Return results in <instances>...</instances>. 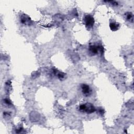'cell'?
Returning <instances> with one entry per match:
<instances>
[{"mask_svg":"<svg viewBox=\"0 0 134 134\" xmlns=\"http://www.w3.org/2000/svg\"><path fill=\"white\" fill-rule=\"evenodd\" d=\"M30 21V19L29 17H27L26 15H24V16L22 17L21 19V22L23 24H28L29 23Z\"/></svg>","mask_w":134,"mask_h":134,"instance_id":"cell-6","label":"cell"},{"mask_svg":"<svg viewBox=\"0 0 134 134\" xmlns=\"http://www.w3.org/2000/svg\"><path fill=\"white\" fill-rule=\"evenodd\" d=\"M110 27L112 31H116L118 29L119 25L116 24L115 23H111L110 24Z\"/></svg>","mask_w":134,"mask_h":134,"instance_id":"cell-5","label":"cell"},{"mask_svg":"<svg viewBox=\"0 0 134 134\" xmlns=\"http://www.w3.org/2000/svg\"><path fill=\"white\" fill-rule=\"evenodd\" d=\"M84 22L87 29H91L94 24V20L93 16L91 15H86L84 17Z\"/></svg>","mask_w":134,"mask_h":134,"instance_id":"cell-2","label":"cell"},{"mask_svg":"<svg viewBox=\"0 0 134 134\" xmlns=\"http://www.w3.org/2000/svg\"><path fill=\"white\" fill-rule=\"evenodd\" d=\"M83 93L85 95H89L91 93V89L88 85L86 84H82L81 86Z\"/></svg>","mask_w":134,"mask_h":134,"instance_id":"cell-4","label":"cell"},{"mask_svg":"<svg viewBox=\"0 0 134 134\" xmlns=\"http://www.w3.org/2000/svg\"><path fill=\"white\" fill-rule=\"evenodd\" d=\"M89 50H90V51L91 53H93V54H96V53H97L98 51L99 50L100 51H103V48L101 46H97L93 45L90 47Z\"/></svg>","mask_w":134,"mask_h":134,"instance_id":"cell-3","label":"cell"},{"mask_svg":"<svg viewBox=\"0 0 134 134\" xmlns=\"http://www.w3.org/2000/svg\"><path fill=\"white\" fill-rule=\"evenodd\" d=\"M127 19L128 20H130L131 19H132V15L130 13V14L129 13V14H128L127 15Z\"/></svg>","mask_w":134,"mask_h":134,"instance_id":"cell-7","label":"cell"},{"mask_svg":"<svg viewBox=\"0 0 134 134\" xmlns=\"http://www.w3.org/2000/svg\"><path fill=\"white\" fill-rule=\"evenodd\" d=\"M79 110L81 112H86L87 114H91L95 111L94 106L90 103H86L80 106Z\"/></svg>","mask_w":134,"mask_h":134,"instance_id":"cell-1","label":"cell"}]
</instances>
